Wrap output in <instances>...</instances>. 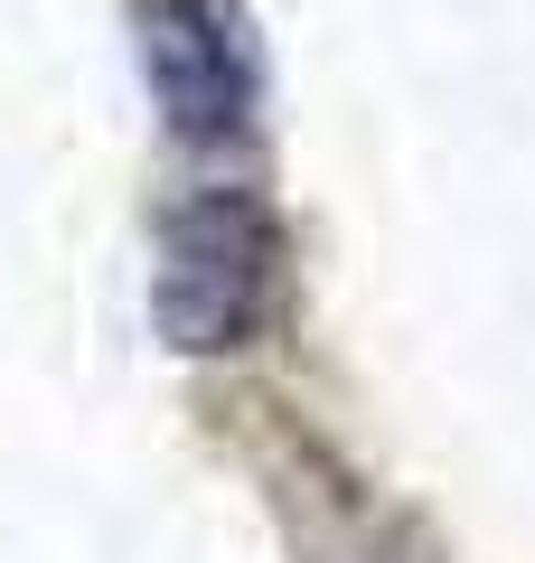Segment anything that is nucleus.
Masks as SVG:
<instances>
[{
  "instance_id": "obj_1",
  "label": "nucleus",
  "mask_w": 535,
  "mask_h": 563,
  "mask_svg": "<svg viewBox=\"0 0 535 563\" xmlns=\"http://www.w3.org/2000/svg\"><path fill=\"white\" fill-rule=\"evenodd\" d=\"M282 291V225L254 188L217 179L160 217L151 263V320L178 357H244Z\"/></svg>"
},
{
  "instance_id": "obj_2",
  "label": "nucleus",
  "mask_w": 535,
  "mask_h": 563,
  "mask_svg": "<svg viewBox=\"0 0 535 563\" xmlns=\"http://www.w3.org/2000/svg\"><path fill=\"white\" fill-rule=\"evenodd\" d=\"M141 76L188 151H244L263 122V47L236 0H141Z\"/></svg>"
}]
</instances>
